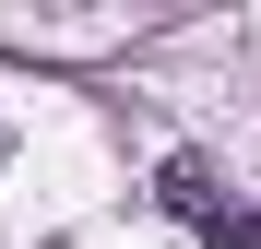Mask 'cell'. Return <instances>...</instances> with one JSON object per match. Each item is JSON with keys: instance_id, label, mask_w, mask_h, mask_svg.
<instances>
[{"instance_id": "6da1fadb", "label": "cell", "mask_w": 261, "mask_h": 249, "mask_svg": "<svg viewBox=\"0 0 261 249\" xmlns=\"http://www.w3.org/2000/svg\"><path fill=\"white\" fill-rule=\"evenodd\" d=\"M154 202H166V214H178L190 237H226V214H238V202L214 190V166H202V154H166V178H154Z\"/></svg>"}, {"instance_id": "7a4b0ae2", "label": "cell", "mask_w": 261, "mask_h": 249, "mask_svg": "<svg viewBox=\"0 0 261 249\" xmlns=\"http://www.w3.org/2000/svg\"><path fill=\"white\" fill-rule=\"evenodd\" d=\"M214 249H261V214H226V237H214Z\"/></svg>"}, {"instance_id": "3957f363", "label": "cell", "mask_w": 261, "mask_h": 249, "mask_svg": "<svg viewBox=\"0 0 261 249\" xmlns=\"http://www.w3.org/2000/svg\"><path fill=\"white\" fill-rule=\"evenodd\" d=\"M0 154H12V143H0Z\"/></svg>"}]
</instances>
